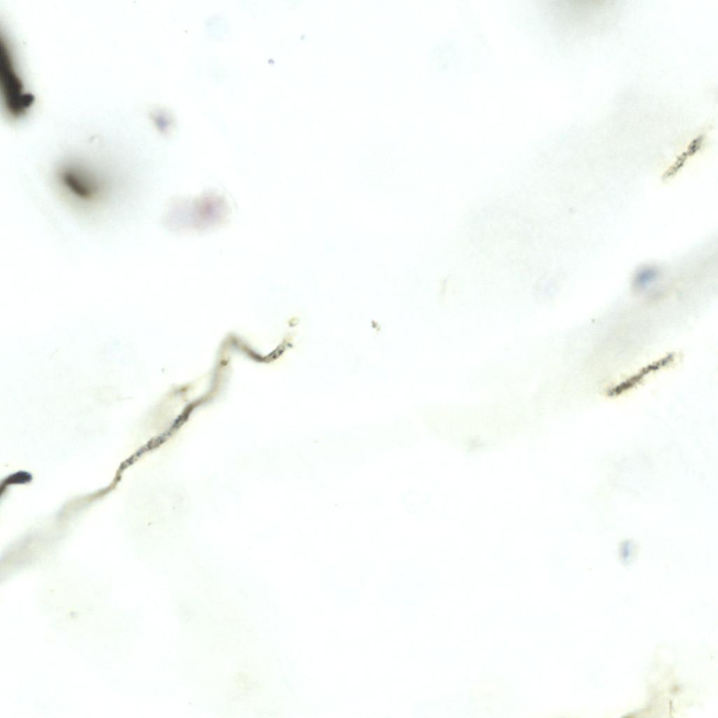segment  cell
I'll return each mask as SVG.
<instances>
[{"mask_svg":"<svg viewBox=\"0 0 718 718\" xmlns=\"http://www.w3.org/2000/svg\"><path fill=\"white\" fill-rule=\"evenodd\" d=\"M1 81L5 105L9 114L20 116L31 106L33 97L24 91L23 84L15 72L8 44L1 45Z\"/></svg>","mask_w":718,"mask_h":718,"instance_id":"obj_2","label":"cell"},{"mask_svg":"<svg viewBox=\"0 0 718 718\" xmlns=\"http://www.w3.org/2000/svg\"><path fill=\"white\" fill-rule=\"evenodd\" d=\"M56 176L63 194L74 203L85 207L102 203L111 189L110 182L104 174L83 163H66L57 170Z\"/></svg>","mask_w":718,"mask_h":718,"instance_id":"obj_1","label":"cell"}]
</instances>
